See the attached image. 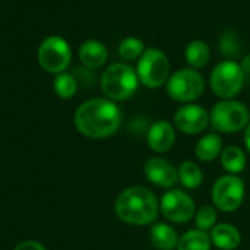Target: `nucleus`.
Segmentation results:
<instances>
[{
    "label": "nucleus",
    "instance_id": "obj_1",
    "mask_svg": "<svg viewBox=\"0 0 250 250\" xmlns=\"http://www.w3.org/2000/svg\"><path fill=\"white\" fill-rule=\"evenodd\" d=\"M73 122L81 135L91 139H104L119 130L122 111L108 98H91L78 107Z\"/></svg>",
    "mask_w": 250,
    "mask_h": 250
},
{
    "label": "nucleus",
    "instance_id": "obj_2",
    "mask_svg": "<svg viewBox=\"0 0 250 250\" xmlns=\"http://www.w3.org/2000/svg\"><path fill=\"white\" fill-rule=\"evenodd\" d=\"M116 215L120 221L130 226L154 224L160 214L157 195L145 186H130L122 190L114 204Z\"/></svg>",
    "mask_w": 250,
    "mask_h": 250
},
{
    "label": "nucleus",
    "instance_id": "obj_3",
    "mask_svg": "<svg viewBox=\"0 0 250 250\" xmlns=\"http://www.w3.org/2000/svg\"><path fill=\"white\" fill-rule=\"evenodd\" d=\"M136 69L129 63L117 62L104 69L100 78V86L105 98L111 101H126L135 95L139 86Z\"/></svg>",
    "mask_w": 250,
    "mask_h": 250
},
{
    "label": "nucleus",
    "instance_id": "obj_4",
    "mask_svg": "<svg viewBox=\"0 0 250 250\" xmlns=\"http://www.w3.org/2000/svg\"><path fill=\"white\" fill-rule=\"evenodd\" d=\"M246 73L240 62L226 59L215 64L209 75V86L220 100H234L243 89Z\"/></svg>",
    "mask_w": 250,
    "mask_h": 250
},
{
    "label": "nucleus",
    "instance_id": "obj_5",
    "mask_svg": "<svg viewBox=\"0 0 250 250\" xmlns=\"http://www.w3.org/2000/svg\"><path fill=\"white\" fill-rule=\"evenodd\" d=\"M136 73L139 82L149 88L155 89L167 83L171 76V63L168 56L155 47H146L144 54L136 62Z\"/></svg>",
    "mask_w": 250,
    "mask_h": 250
},
{
    "label": "nucleus",
    "instance_id": "obj_6",
    "mask_svg": "<svg viewBox=\"0 0 250 250\" xmlns=\"http://www.w3.org/2000/svg\"><path fill=\"white\" fill-rule=\"evenodd\" d=\"M250 122L246 104L237 100H220L209 111V123L218 133H236L245 130Z\"/></svg>",
    "mask_w": 250,
    "mask_h": 250
},
{
    "label": "nucleus",
    "instance_id": "obj_7",
    "mask_svg": "<svg viewBox=\"0 0 250 250\" xmlns=\"http://www.w3.org/2000/svg\"><path fill=\"white\" fill-rule=\"evenodd\" d=\"M166 89L167 95L176 103H195L205 92V78L196 69L183 67L171 73L166 83Z\"/></svg>",
    "mask_w": 250,
    "mask_h": 250
},
{
    "label": "nucleus",
    "instance_id": "obj_8",
    "mask_svg": "<svg viewBox=\"0 0 250 250\" xmlns=\"http://www.w3.org/2000/svg\"><path fill=\"white\" fill-rule=\"evenodd\" d=\"M38 63L41 69L48 73L59 75L66 72L72 62V50L69 42L59 35H50L44 38L38 47L37 53Z\"/></svg>",
    "mask_w": 250,
    "mask_h": 250
},
{
    "label": "nucleus",
    "instance_id": "obj_9",
    "mask_svg": "<svg viewBox=\"0 0 250 250\" xmlns=\"http://www.w3.org/2000/svg\"><path fill=\"white\" fill-rule=\"evenodd\" d=\"M245 182L234 174L221 176L212 186L211 198L215 208L223 212L237 211L245 201Z\"/></svg>",
    "mask_w": 250,
    "mask_h": 250
},
{
    "label": "nucleus",
    "instance_id": "obj_10",
    "mask_svg": "<svg viewBox=\"0 0 250 250\" xmlns=\"http://www.w3.org/2000/svg\"><path fill=\"white\" fill-rule=\"evenodd\" d=\"M160 212L170 223L185 224L195 217L196 205L189 193L179 189H170L160 201Z\"/></svg>",
    "mask_w": 250,
    "mask_h": 250
},
{
    "label": "nucleus",
    "instance_id": "obj_11",
    "mask_svg": "<svg viewBox=\"0 0 250 250\" xmlns=\"http://www.w3.org/2000/svg\"><path fill=\"white\" fill-rule=\"evenodd\" d=\"M174 127L185 135H199L209 123V111L195 103L180 105L173 117Z\"/></svg>",
    "mask_w": 250,
    "mask_h": 250
},
{
    "label": "nucleus",
    "instance_id": "obj_12",
    "mask_svg": "<svg viewBox=\"0 0 250 250\" xmlns=\"http://www.w3.org/2000/svg\"><path fill=\"white\" fill-rule=\"evenodd\" d=\"M146 179L157 188L171 189L179 182V170L163 157H151L144 164Z\"/></svg>",
    "mask_w": 250,
    "mask_h": 250
},
{
    "label": "nucleus",
    "instance_id": "obj_13",
    "mask_svg": "<svg viewBox=\"0 0 250 250\" xmlns=\"http://www.w3.org/2000/svg\"><path fill=\"white\" fill-rule=\"evenodd\" d=\"M148 146L157 152H168L176 144V127L168 120H158L151 125L146 133Z\"/></svg>",
    "mask_w": 250,
    "mask_h": 250
},
{
    "label": "nucleus",
    "instance_id": "obj_14",
    "mask_svg": "<svg viewBox=\"0 0 250 250\" xmlns=\"http://www.w3.org/2000/svg\"><path fill=\"white\" fill-rule=\"evenodd\" d=\"M79 60L86 69H100L108 60V50L98 40H86L79 47Z\"/></svg>",
    "mask_w": 250,
    "mask_h": 250
},
{
    "label": "nucleus",
    "instance_id": "obj_15",
    "mask_svg": "<svg viewBox=\"0 0 250 250\" xmlns=\"http://www.w3.org/2000/svg\"><path fill=\"white\" fill-rule=\"evenodd\" d=\"M211 242L220 250H236L242 243L240 230L230 223L215 224L209 231Z\"/></svg>",
    "mask_w": 250,
    "mask_h": 250
},
{
    "label": "nucleus",
    "instance_id": "obj_16",
    "mask_svg": "<svg viewBox=\"0 0 250 250\" xmlns=\"http://www.w3.org/2000/svg\"><path fill=\"white\" fill-rule=\"evenodd\" d=\"M152 245L160 250H174L179 245V233L167 223H154L149 231Z\"/></svg>",
    "mask_w": 250,
    "mask_h": 250
},
{
    "label": "nucleus",
    "instance_id": "obj_17",
    "mask_svg": "<svg viewBox=\"0 0 250 250\" xmlns=\"http://www.w3.org/2000/svg\"><path fill=\"white\" fill-rule=\"evenodd\" d=\"M223 152V138L218 133L204 135L195 146V155L199 161L211 163Z\"/></svg>",
    "mask_w": 250,
    "mask_h": 250
},
{
    "label": "nucleus",
    "instance_id": "obj_18",
    "mask_svg": "<svg viewBox=\"0 0 250 250\" xmlns=\"http://www.w3.org/2000/svg\"><path fill=\"white\" fill-rule=\"evenodd\" d=\"M220 161L223 168L227 171V174H240L242 171H245L246 164H248V158L245 151L240 146L236 145H230L223 148V152L220 155Z\"/></svg>",
    "mask_w": 250,
    "mask_h": 250
},
{
    "label": "nucleus",
    "instance_id": "obj_19",
    "mask_svg": "<svg viewBox=\"0 0 250 250\" xmlns=\"http://www.w3.org/2000/svg\"><path fill=\"white\" fill-rule=\"evenodd\" d=\"M185 59L192 69H204L211 60V48L202 40H193L186 45Z\"/></svg>",
    "mask_w": 250,
    "mask_h": 250
},
{
    "label": "nucleus",
    "instance_id": "obj_20",
    "mask_svg": "<svg viewBox=\"0 0 250 250\" xmlns=\"http://www.w3.org/2000/svg\"><path fill=\"white\" fill-rule=\"evenodd\" d=\"M212 242L208 231L193 229L180 236L177 250H211Z\"/></svg>",
    "mask_w": 250,
    "mask_h": 250
},
{
    "label": "nucleus",
    "instance_id": "obj_21",
    "mask_svg": "<svg viewBox=\"0 0 250 250\" xmlns=\"http://www.w3.org/2000/svg\"><path fill=\"white\" fill-rule=\"evenodd\" d=\"M179 182L183 185V188L189 189V190H193V189H198L202 182H204V173L201 170V167L190 161V160H186L183 161L179 167Z\"/></svg>",
    "mask_w": 250,
    "mask_h": 250
},
{
    "label": "nucleus",
    "instance_id": "obj_22",
    "mask_svg": "<svg viewBox=\"0 0 250 250\" xmlns=\"http://www.w3.org/2000/svg\"><path fill=\"white\" fill-rule=\"evenodd\" d=\"M145 42L138 38V37H126L119 42V56L120 59L127 63V62H138L139 57L145 51Z\"/></svg>",
    "mask_w": 250,
    "mask_h": 250
},
{
    "label": "nucleus",
    "instance_id": "obj_23",
    "mask_svg": "<svg viewBox=\"0 0 250 250\" xmlns=\"http://www.w3.org/2000/svg\"><path fill=\"white\" fill-rule=\"evenodd\" d=\"M53 89L62 100H70L78 92V79L69 72H62L56 75L53 81Z\"/></svg>",
    "mask_w": 250,
    "mask_h": 250
},
{
    "label": "nucleus",
    "instance_id": "obj_24",
    "mask_svg": "<svg viewBox=\"0 0 250 250\" xmlns=\"http://www.w3.org/2000/svg\"><path fill=\"white\" fill-rule=\"evenodd\" d=\"M217 209L212 205H204L195 212V226L199 230L211 231V229L217 224Z\"/></svg>",
    "mask_w": 250,
    "mask_h": 250
},
{
    "label": "nucleus",
    "instance_id": "obj_25",
    "mask_svg": "<svg viewBox=\"0 0 250 250\" xmlns=\"http://www.w3.org/2000/svg\"><path fill=\"white\" fill-rule=\"evenodd\" d=\"M220 50L224 56H227V59L234 60L233 57H236L240 53V42L237 35L231 31L224 32L220 40Z\"/></svg>",
    "mask_w": 250,
    "mask_h": 250
},
{
    "label": "nucleus",
    "instance_id": "obj_26",
    "mask_svg": "<svg viewBox=\"0 0 250 250\" xmlns=\"http://www.w3.org/2000/svg\"><path fill=\"white\" fill-rule=\"evenodd\" d=\"M13 250H45V248L38 243V242H34V240H26V242H22L19 243Z\"/></svg>",
    "mask_w": 250,
    "mask_h": 250
},
{
    "label": "nucleus",
    "instance_id": "obj_27",
    "mask_svg": "<svg viewBox=\"0 0 250 250\" xmlns=\"http://www.w3.org/2000/svg\"><path fill=\"white\" fill-rule=\"evenodd\" d=\"M240 66H242L243 72H245L246 75H249L250 73V54H248L246 57H243V60L240 62Z\"/></svg>",
    "mask_w": 250,
    "mask_h": 250
},
{
    "label": "nucleus",
    "instance_id": "obj_28",
    "mask_svg": "<svg viewBox=\"0 0 250 250\" xmlns=\"http://www.w3.org/2000/svg\"><path fill=\"white\" fill-rule=\"evenodd\" d=\"M243 141H245V145H246V149H248V152L250 154V122H249V125L246 126V129H245V136H243Z\"/></svg>",
    "mask_w": 250,
    "mask_h": 250
}]
</instances>
